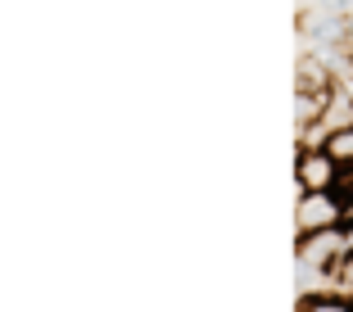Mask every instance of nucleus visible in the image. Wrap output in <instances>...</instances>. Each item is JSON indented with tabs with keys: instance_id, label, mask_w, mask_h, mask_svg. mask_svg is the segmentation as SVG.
I'll list each match as a JSON object with an SVG mask.
<instances>
[{
	"instance_id": "6",
	"label": "nucleus",
	"mask_w": 353,
	"mask_h": 312,
	"mask_svg": "<svg viewBox=\"0 0 353 312\" xmlns=\"http://www.w3.org/2000/svg\"><path fill=\"white\" fill-rule=\"evenodd\" d=\"M344 240H349V253H353V222H349V227H344Z\"/></svg>"
},
{
	"instance_id": "3",
	"label": "nucleus",
	"mask_w": 353,
	"mask_h": 312,
	"mask_svg": "<svg viewBox=\"0 0 353 312\" xmlns=\"http://www.w3.org/2000/svg\"><path fill=\"white\" fill-rule=\"evenodd\" d=\"M344 258H349V240H344V227L299 236V262H312V267H322V271H331V276H335Z\"/></svg>"
},
{
	"instance_id": "5",
	"label": "nucleus",
	"mask_w": 353,
	"mask_h": 312,
	"mask_svg": "<svg viewBox=\"0 0 353 312\" xmlns=\"http://www.w3.org/2000/svg\"><path fill=\"white\" fill-rule=\"evenodd\" d=\"M326 149L335 154V163H340V167H353V127H344V132L326 136Z\"/></svg>"
},
{
	"instance_id": "4",
	"label": "nucleus",
	"mask_w": 353,
	"mask_h": 312,
	"mask_svg": "<svg viewBox=\"0 0 353 312\" xmlns=\"http://www.w3.org/2000/svg\"><path fill=\"white\" fill-rule=\"evenodd\" d=\"M299 312H353V299L340 290H326V294H312V299H299Z\"/></svg>"
},
{
	"instance_id": "7",
	"label": "nucleus",
	"mask_w": 353,
	"mask_h": 312,
	"mask_svg": "<svg viewBox=\"0 0 353 312\" xmlns=\"http://www.w3.org/2000/svg\"><path fill=\"white\" fill-rule=\"evenodd\" d=\"M349 299H353V294H349Z\"/></svg>"
},
{
	"instance_id": "2",
	"label": "nucleus",
	"mask_w": 353,
	"mask_h": 312,
	"mask_svg": "<svg viewBox=\"0 0 353 312\" xmlns=\"http://www.w3.org/2000/svg\"><path fill=\"white\" fill-rule=\"evenodd\" d=\"M294 181H299V195H308V190H335V181H340V163H335V154L326 145H299Z\"/></svg>"
},
{
	"instance_id": "1",
	"label": "nucleus",
	"mask_w": 353,
	"mask_h": 312,
	"mask_svg": "<svg viewBox=\"0 0 353 312\" xmlns=\"http://www.w3.org/2000/svg\"><path fill=\"white\" fill-rule=\"evenodd\" d=\"M294 227H299V236L344 227V199L335 195V190H308V195H299V208H294Z\"/></svg>"
}]
</instances>
